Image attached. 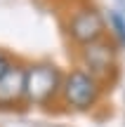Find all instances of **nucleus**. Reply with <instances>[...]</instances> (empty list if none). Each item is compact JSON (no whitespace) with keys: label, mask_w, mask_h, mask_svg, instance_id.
<instances>
[{"label":"nucleus","mask_w":125,"mask_h":127,"mask_svg":"<svg viewBox=\"0 0 125 127\" xmlns=\"http://www.w3.org/2000/svg\"><path fill=\"white\" fill-rule=\"evenodd\" d=\"M61 26H64V33L69 38V42L76 50H80L85 45H92V42L109 35L106 12L94 0H80V2L66 7Z\"/></svg>","instance_id":"obj_1"},{"label":"nucleus","mask_w":125,"mask_h":127,"mask_svg":"<svg viewBox=\"0 0 125 127\" xmlns=\"http://www.w3.org/2000/svg\"><path fill=\"white\" fill-rule=\"evenodd\" d=\"M64 75L54 61H28L26 64V106L33 108H52L59 106Z\"/></svg>","instance_id":"obj_2"},{"label":"nucleus","mask_w":125,"mask_h":127,"mask_svg":"<svg viewBox=\"0 0 125 127\" xmlns=\"http://www.w3.org/2000/svg\"><path fill=\"white\" fill-rule=\"evenodd\" d=\"M106 92V87L97 78H92L85 68L71 66L64 75L59 106H64V111L69 113H94L102 106Z\"/></svg>","instance_id":"obj_3"},{"label":"nucleus","mask_w":125,"mask_h":127,"mask_svg":"<svg viewBox=\"0 0 125 127\" xmlns=\"http://www.w3.org/2000/svg\"><path fill=\"white\" fill-rule=\"evenodd\" d=\"M121 52L123 50L106 35L92 45L76 50V66L85 68L111 92L121 80Z\"/></svg>","instance_id":"obj_4"},{"label":"nucleus","mask_w":125,"mask_h":127,"mask_svg":"<svg viewBox=\"0 0 125 127\" xmlns=\"http://www.w3.org/2000/svg\"><path fill=\"white\" fill-rule=\"evenodd\" d=\"M21 106H26V64L12 59L0 75V108L14 111Z\"/></svg>","instance_id":"obj_5"},{"label":"nucleus","mask_w":125,"mask_h":127,"mask_svg":"<svg viewBox=\"0 0 125 127\" xmlns=\"http://www.w3.org/2000/svg\"><path fill=\"white\" fill-rule=\"evenodd\" d=\"M104 12H106L109 38H111L121 50H125V12L121 7H111V9H104Z\"/></svg>","instance_id":"obj_6"},{"label":"nucleus","mask_w":125,"mask_h":127,"mask_svg":"<svg viewBox=\"0 0 125 127\" xmlns=\"http://www.w3.org/2000/svg\"><path fill=\"white\" fill-rule=\"evenodd\" d=\"M9 64H12V57H9L7 52H2V50H0V75L7 71V66H9Z\"/></svg>","instance_id":"obj_7"},{"label":"nucleus","mask_w":125,"mask_h":127,"mask_svg":"<svg viewBox=\"0 0 125 127\" xmlns=\"http://www.w3.org/2000/svg\"><path fill=\"white\" fill-rule=\"evenodd\" d=\"M54 5H61V7H71V5H76V2H80V0H52Z\"/></svg>","instance_id":"obj_8"}]
</instances>
